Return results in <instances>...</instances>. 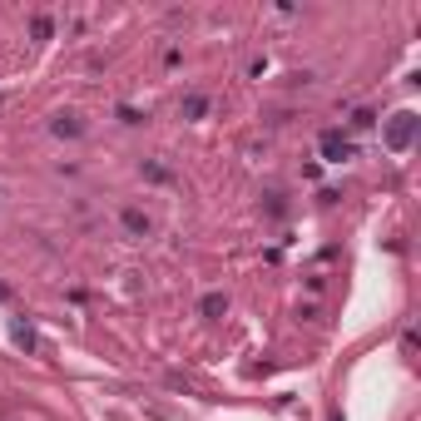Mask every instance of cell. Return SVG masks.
I'll return each instance as SVG.
<instances>
[{"instance_id":"2","label":"cell","mask_w":421,"mask_h":421,"mask_svg":"<svg viewBox=\"0 0 421 421\" xmlns=\"http://www.w3.org/2000/svg\"><path fill=\"white\" fill-rule=\"evenodd\" d=\"M322 154H327V164H342V159H352V139L342 129H327L322 134Z\"/></svg>"},{"instance_id":"3","label":"cell","mask_w":421,"mask_h":421,"mask_svg":"<svg viewBox=\"0 0 421 421\" xmlns=\"http://www.w3.org/2000/svg\"><path fill=\"white\" fill-rule=\"evenodd\" d=\"M204 109H209V100H204V95H189V100H184V114H189V119H199Z\"/></svg>"},{"instance_id":"5","label":"cell","mask_w":421,"mask_h":421,"mask_svg":"<svg viewBox=\"0 0 421 421\" xmlns=\"http://www.w3.org/2000/svg\"><path fill=\"white\" fill-rule=\"evenodd\" d=\"M223 308H228V303H223L218 293H209V298H204V313H209V317H218V313H223Z\"/></svg>"},{"instance_id":"1","label":"cell","mask_w":421,"mask_h":421,"mask_svg":"<svg viewBox=\"0 0 421 421\" xmlns=\"http://www.w3.org/2000/svg\"><path fill=\"white\" fill-rule=\"evenodd\" d=\"M412 134H417V114H392V124H387V144H392V149H407Z\"/></svg>"},{"instance_id":"4","label":"cell","mask_w":421,"mask_h":421,"mask_svg":"<svg viewBox=\"0 0 421 421\" xmlns=\"http://www.w3.org/2000/svg\"><path fill=\"white\" fill-rule=\"evenodd\" d=\"M124 223H129V228H134V233H149V218H144V213H134V209L124 213Z\"/></svg>"}]
</instances>
